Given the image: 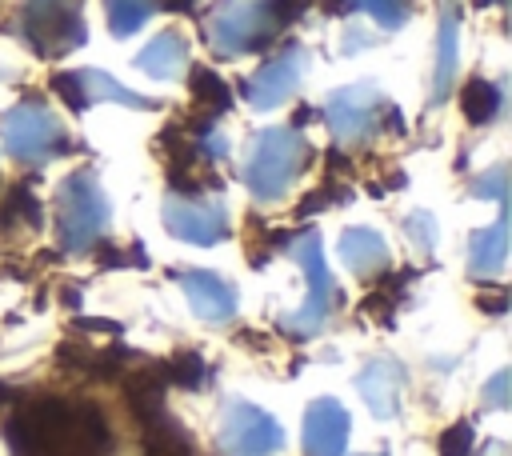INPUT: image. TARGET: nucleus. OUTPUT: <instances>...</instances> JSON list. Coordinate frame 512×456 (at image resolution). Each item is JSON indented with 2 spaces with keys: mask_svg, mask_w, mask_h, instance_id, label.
Masks as SVG:
<instances>
[{
  "mask_svg": "<svg viewBox=\"0 0 512 456\" xmlns=\"http://www.w3.org/2000/svg\"><path fill=\"white\" fill-rule=\"evenodd\" d=\"M164 228L184 240V244H200V248H212L228 236V204L224 200H204V196H168L164 208Z\"/></svg>",
  "mask_w": 512,
  "mask_h": 456,
  "instance_id": "9",
  "label": "nucleus"
},
{
  "mask_svg": "<svg viewBox=\"0 0 512 456\" xmlns=\"http://www.w3.org/2000/svg\"><path fill=\"white\" fill-rule=\"evenodd\" d=\"M480 404L492 408V412H504V408H508V372H496V376L480 388Z\"/></svg>",
  "mask_w": 512,
  "mask_h": 456,
  "instance_id": "26",
  "label": "nucleus"
},
{
  "mask_svg": "<svg viewBox=\"0 0 512 456\" xmlns=\"http://www.w3.org/2000/svg\"><path fill=\"white\" fill-rule=\"evenodd\" d=\"M304 72H308V48H300V44L280 48L272 60H264L252 72V80H248V104L256 112H272V108L288 104L300 92Z\"/></svg>",
  "mask_w": 512,
  "mask_h": 456,
  "instance_id": "10",
  "label": "nucleus"
},
{
  "mask_svg": "<svg viewBox=\"0 0 512 456\" xmlns=\"http://www.w3.org/2000/svg\"><path fill=\"white\" fill-rule=\"evenodd\" d=\"M308 160H312V148L300 128H288V124L260 128L244 152V184H248L252 200L280 204L300 184Z\"/></svg>",
  "mask_w": 512,
  "mask_h": 456,
  "instance_id": "2",
  "label": "nucleus"
},
{
  "mask_svg": "<svg viewBox=\"0 0 512 456\" xmlns=\"http://www.w3.org/2000/svg\"><path fill=\"white\" fill-rule=\"evenodd\" d=\"M460 68V12L456 4H444L440 32H436V64H432V104H444Z\"/></svg>",
  "mask_w": 512,
  "mask_h": 456,
  "instance_id": "17",
  "label": "nucleus"
},
{
  "mask_svg": "<svg viewBox=\"0 0 512 456\" xmlns=\"http://www.w3.org/2000/svg\"><path fill=\"white\" fill-rule=\"evenodd\" d=\"M172 376H176L180 384H200V376H204L200 356H180V360H176V368H172Z\"/></svg>",
  "mask_w": 512,
  "mask_h": 456,
  "instance_id": "29",
  "label": "nucleus"
},
{
  "mask_svg": "<svg viewBox=\"0 0 512 456\" xmlns=\"http://www.w3.org/2000/svg\"><path fill=\"white\" fill-rule=\"evenodd\" d=\"M308 0H220L208 16V44L216 56L236 60L268 48L288 20H296Z\"/></svg>",
  "mask_w": 512,
  "mask_h": 456,
  "instance_id": "1",
  "label": "nucleus"
},
{
  "mask_svg": "<svg viewBox=\"0 0 512 456\" xmlns=\"http://www.w3.org/2000/svg\"><path fill=\"white\" fill-rule=\"evenodd\" d=\"M188 64H192L188 36H184V32H176V28L156 32V36H152V40H148V44L136 52V68H140L144 76L160 80V84L180 80V76L188 72Z\"/></svg>",
  "mask_w": 512,
  "mask_h": 456,
  "instance_id": "15",
  "label": "nucleus"
},
{
  "mask_svg": "<svg viewBox=\"0 0 512 456\" xmlns=\"http://www.w3.org/2000/svg\"><path fill=\"white\" fill-rule=\"evenodd\" d=\"M472 196H476V200H496V204H504V196H508V168H504V164H492L488 172H480V176L472 180Z\"/></svg>",
  "mask_w": 512,
  "mask_h": 456,
  "instance_id": "25",
  "label": "nucleus"
},
{
  "mask_svg": "<svg viewBox=\"0 0 512 456\" xmlns=\"http://www.w3.org/2000/svg\"><path fill=\"white\" fill-rule=\"evenodd\" d=\"M404 236H408V244L420 252V256H432L436 252V244H440V220L432 216V212H408L404 216Z\"/></svg>",
  "mask_w": 512,
  "mask_h": 456,
  "instance_id": "21",
  "label": "nucleus"
},
{
  "mask_svg": "<svg viewBox=\"0 0 512 456\" xmlns=\"http://www.w3.org/2000/svg\"><path fill=\"white\" fill-rule=\"evenodd\" d=\"M156 4H164V8H172V12H184V8H192L196 0H156Z\"/></svg>",
  "mask_w": 512,
  "mask_h": 456,
  "instance_id": "30",
  "label": "nucleus"
},
{
  "mask_svg": "<svg viewBox=\"0 0 512 456\" xmlns=\"http://www.w3.org/2000/svg\"><path fill=\"white\" fill-rule=\"evenodd\" d=\"M216 444L224 456H280L288 436L276 424V416H268L264 408L232 396L220 408V428H216Z\"/></svg>",
  "mask_w": 512,
  "mask_h": 456,
  "instance_id": "8",
  "label": "nucleus"
},
{
  "mask_svg": "<svg viewBox=\"0 0 512 456\" xmlns=\"http://www.w3.org/2000/svg\"><path fill=\"white\" fill-rule=\"evenodd\" d=\"M348 8L368 12L384 32L404 28V24H408V12H412V4H408V0H348Z\"/></svg>",
  "mask_w": 512,
  "mask_h": 456,
  "instance_id": "22",
  "label": "nucleus"
},
{
  "mask_svg": "<svg viewBox=\"0 0 512 456\" xmlns=\"http://www.w3.org/2000/svg\"><path fill=\"white\" fill-rule=\"evenodd\" d=\"M196 152H200L204 160H224V156H228V136H224V132H216V128H204V132H200Z\"/></svg>",
  "mask_w": 512,
  "mask_h": 456,
  "instance_id": "27",
  "label": "nucleus"
},
{
  "mask_svg": "<svg viewBox=\"0 0 512 456\" xmlns=\"http://www.w3.org/2000/svg\"><path fill=\"white\" fill-rule=\"evenodd\" d=\"M284 252L304 268V280H308V296L296 312H284L280 316V332L292 336V340H312L328 328L332 312H336V280L324 264V244H320V232H300L284 244Z\"/></svg>",
  "mask_w": 512,
  "mask_h": 456,
  "instance_id": "4",
  "label": "nucleus"
},
{
  "mask_svg": "<svg viewBox=\"0 0 512 456\" xmlns=\"http://www.w3.org/2000/svg\"><path fill=\"white\" fill-rule=\"evenodd\" d=\"M440 452H444V456H468V452H472V428H468V424H456L452 432H444Z\"/></svg>",
  "mask_w": 512,
  "mask_h": 456,
  "instance_id": "28",
  "label": "nucleus"
},
{
  "mask_svg": "<svg viewBox=\"0 0 512 456\" xmlns=\"http://www.w3.org/2000/svg\"><path fill=\"white\" fill-rule=\"evenodd\" d=\"M0 144L16 164H48L72 148L64 120L44 100H16L0 116Z\"/></svg>",
  "mask_w": 512,
  "mask_h": 456,
  "instance_id": "5",
  "label": "nucleus"
},
{
  "mask_svg": "<svg viewBox=\"0 0 512 456\" xmlns=\"http://www.w3.org/2000/svg\"><path fill=\"white\" fill-rule=\"evenodd\" d=\"M356 392L368 404V412L376 420H392L400 412V396H404V368L392 356H372L360 372H356Z\"/></svg>",
  "mask_w": 512,
  "mask_h": 456,
  "instance_id": "14",
  "label": "nucleus"
},
{
  "mask_svg": "<svg viewBox=\"0 0 512 456\" xmlns=\"http://www.w3.org/2000/svg\"><path fill=\"white\" fill-rule=\"evenodd\" d=\"M324 120H328V132L348 144V148H360L368 144L380 128H384V112H388V100L376 84H344V88H332L328 100H324Z\"/></svg>",
  "mask_w": 512,
  "mask_h": 456,
  "instance_id": "7",
  "label": "nucleus"
},
{
  "mask_svg": "<svg viewBox=\"0 0 512 456\" xmlns=\"http://www.w3.org/2000/svg\"><path fill=\"white\" fill-rule=\"evenodd\" d=\"M108 220H112V208L96 172L76 168L56 184V236L64 252L80 256L96 248V240L108 232Z\"/></svg>",
  "mask_w": 512,
  "mask_h": 456,
  "instance_id": "3",
  "label": "nucleus"
},
{
  "mask_svg": "<svg viewBox=\"0 0 512 456\" xmlns=\"http://www.w3.org/2000/svg\"><path fill=\"white\" fill-rule=\"evenodd\" d=\"M352 416L340 400L320 396L304 412V456H344Z\"/></svg>",
  "mask_w": 512,
  "mask_h": 456,
  "instance_id": "13",
  "label": "nucleus"
},
{
  "mask_svg": "<svg viewBox=\"0 0 512 456\" xmlns=\"http://www.w3.org/2000/svg\"><path fill=\"white\" fill-rule=\"evenodd\" d=\"M192 92H196V104H208L212 112L228 108V84L212 68H192Z\"/></svg>",
  "mask_w": 512,
  "mask_h": 456,
  "instance_id": "23",
  "label": "nucleus"
},
{
  "mask_svg": "<svg viewBox=\"0 0 512 456\" xmlns=\"http://www.w3.org/2000/svg\"><path fill=\"white\" fill-rule=\"evenodd\" d=\"M180 288H184V300L192 308L196 320L212 324V328H224L236 320L240 312V292L228 276L220 272H208V268H188L180 272Z\"/></svg>",
  "mask_w": 512,
  "mask_h": 456,
  "instance_id": "11",
  "label": "nucleus"
},
{
  "mask_svg": "<svg viewBox=\"0 0 512 456\" xmlns=\"http://www.w3.org/2000/svg\"><path fill=\"white\" fill-rule=\"evenodd\" d=\"M12 28L24 36V44L44 56V60H56V56H68L72 48L84 44V12H80V0H20L16 8V20Z\"/></svg>",
  "mask_w": 512,
  "mask_h": 456,
  "instance_id": "6",
  "label": "nucleus"
},
{
  "mask_svg": "<svg viewBox=\"0 0 512 456\" xmlns=\"http://www.w3.org/2000/svg\"><path fill=\"white\" fill-rule=\"evenodd\" d=\"M52 88L72 104V108H88V104H100V100H112V104H124V108H136V112H148L152 100H144L140 92H132L128 84H120L116 76L100 72V68H76V72H60L52 80Z\"/></svg>",
  "mask_w": 512,
  "mask_h": 456,
  "instance_id": "12",
  "label": "nucleus"
},
{
  "mask_svg": "<svg viewBox=\"0 0 512 456\" xmlns=\"http://www.w3.org/2000/svg\"><path fill=\"white\" fill-rule=\"evenodd\" d=\"M508 264V216H496L488 228H476L468 240V272L476 280L500 276Z\"/></svg>",
  "mask_w": 512,
  "mask_h": 456,
  "instance_id": "18",
  "label": "nucleus"
},
{
  "mask_svg": "<svg viewBox=\"0 0 512 456\" xmlns=\"http://www.w3.org/2000/svg\"><path fill=\"white\" fill-rule=\"evenodd\" d=\"M0 216H4V224H32V228H36L40 208H36V200H32V192H28V188H12V192L4 196Z\"/></svg>",
  "mask_w": 512,
  "mask_h": 456,
  "instance_id": "24",
  "label": "nucleus"
},
{
  "mask_svg": "<svg viewBox=\"0 0 512 456\" xmlns=\"http://www.w3.org/2000/svg\"><path fill=\"white\" fill-rule=\"evenodd\" d=\"M156 12V0H104V20L112 36H136Z\"/></svg>",
  "mask_w": 512,
  "mask_h": 456,
  "instance_id": "20",
  "label": "nucleus"
},
{
  "mask_svg": "<svg viewBox=\"0 0 512 456\" xmlns=\"http://www.w3.org/2000/svg\"><path fill=\"white\" fill-rule=\"evenodd\" d=\"M340 260L356 280H372L392 264V252H388V240L376 228L356 224V228L340 232Z\"/></svg>",
  "mask_w": 512,
  "mask_h": 456,
  "instance_id": "16",
  "label": "nucleus"
},
{
  "mask_svg": "<svg viewBox=\"0 0 512 456\" xmlns=\"http://www.w3.org/2000/svg\"><path fill=\"white\" fill-rule=\"evenodd\" d=\"M460 108H464L468 124H488L504 108V84H488L484 76L468 80L464 92H460Z\"/></svg>",
  "mask_w": 512,
  "mask_h": 456,
  "instance_id": "19",
  "label": "nucleus"
}]
</instances>
